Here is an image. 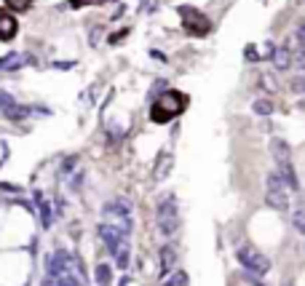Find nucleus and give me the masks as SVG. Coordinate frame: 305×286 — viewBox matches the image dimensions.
I'll list each match as a JSON object with an SVG mask.
<instances>
[{"mask_svg":"<svg viewBox=\"0 0 305 286\" xmlns=\"http://www.w3.org/2000/svg\"><path fill=\"white\" fill-rule=\"evenodd\" d=\"M156 219H158V230L163 235H174L180 230V209H177V198H174L171 193L161 198Z\"/></svg>","mask_w":305,"mask_h":286,"instance_id":"1","label":"nucleus"},{"mask_svg":"<svg viewBox=\"0 0 305 286\" xmlns=\"http://www.w3.org/2000/svg\"><path fill=\"white\" fill-rule=\"evenodd\" d=\"M236 257L241 262V268L246 273H254V276H265L268 270H271V259H268L260 249H254L252 244H241L236 249Z\"/></svg>","mask_w":305,"mask_h":286,"instance_id":"2","label":"nucleus"},{"mask_svg":"<svg viewBox=\"0 0 305 286\" xmlns=\"http://www.w3.org/2000/svg\"><path fill=\"white\" fill-rule=\"evenodd\" d=\"M287 185L284 180L278 177V171L273 174H268V180H265V201H268V206H273L278 211H284L289 206V195H287Z\"/></svg>","mask_w":305,"mask_h":286,"instance_id":"3","label":"nucleus"},{"mask_svg":"<svg viewBox=\"0 0 305 286\" xmlns=\"http://www.w3.org/2000/svg\"><path fill=\"white\" fill-rule=\"evenodd\" d=\"M99 238L104 241V246H107V252L110 254H115L118 249L126 244V233H121L115 225H110V222H102L99 225Z\"/></svg>","mask_w":305,"mask_h":286,"instance_id":"4","label":"nucleus"},{"mask_svg":"<svg viewBox=\"0 0 305 286\" xmlns=\"http://www.w3.org/2000/svg\"><path fill=\"white\" fill-rule=\"evenodd\" d=\"M132 201L128 198H113V201H107L104 204V209H102V217H104V222H110V219H115V217H132Z\"/></svg>","mask_w":305,"mask_h":286,"instance_id":"5","label":"nucleus"},{"mask_svg":"<svg viewBox=\"0 0 305 286\" xmlns=\"http://www.w3.org/2000/svg\"><path fill=\"white\" fill-rule=\"evenodd\" d=\"M0 113H3L6 118H11V121H21V118H27L30 110L21 107L8 91H0Z\"/></svg>","mask_w":305,"mask_h":286,"instance_id":"6","label":"nucleus"},{"mask_svg":"<svg viewBox=\"0 0 305 286\" xmlns=\"http://www.w3.org/2000/svg\"><path fill=\"white\" fill-rule=\"evenodd\" d=\"M19 32V25H16V16L11 14L8 8H0V40H14Z\"/></svg>","mask_w":305,"mask_h":286,"instance_id":"7","label":"nucleus"},{"mask_svg":"<svg viewBox=\"0 0 305 286\" xmlns=\"http://www.w3.org/2000/svg\"><path fill=\"white\" fill-rule=\"evenodd\" d=\"M171 166H174V156H171V152H161L158 161H156V169H152V180L163 182L171 174Z\"/></svg>","mask_w":305,"mask_h":286,"instance_id":"8","label":"nucleus"},{"mask_svg":"<svg viewBox=\"0 0 305 286\" xmlns=\"http://www.w3.org/2000/svg\"><path fill=\"white\" fill-rule=\"evenodd\" d=\"M276 166H278V177L284 180V185L289 190H297L300 187V180H297V171H295V166H292V161H281Z\"/></svg>","mask_w":305,"mask_h":286,"instance_id":"9","label":"nucleus"},{"mask_svg":"<svg viewBox=\"0 0 305 286\" xmlns=\"http://www.w3.org/2000/svg\"><path fill=\"white\" fill-rule=\"evenodd\" d=\"M273 67L278 70V73H284V70H289L292 64H295V56H292V51L287 49V46H276V51H273Z\"/></svg>","mask_w":305,"mask_h":286,"instance_id":"10","label":"nucleus"},{"mask_svg":"<svg viewBox=\"0 0 305 286\" xmlns=\"http://www.w3.org/2000/svg\"><path fill=\"white\" fill-rule=\"evenodd\" d=\"M268 147H271V156H273L276 163H281V161H292V150H289V145H287V142L281 139V137H273Z\"/></svg>","mask_w":305,"mask_h":286,"instance_id":"11","label":"nucleus"},{"mask_svg":"<svg viewBox=\"0 0 305 286\" xmlns=\"http://www.w3.org/2000/svg\"><path fill=\"white\" fill-rule=\"evenodd\" d=\"M158 262H161V265H158V273H161V276H166V273L174 270V265H177V252H174L171 246H163L161 254H158Z\"/></svg>","mask_w":305,"mask_h":286,"instance_id":"12","label":"nucleus"},{"mask_svg":"<svg viewBox=\"0 0 305 286\" xmlns=\"http://www.w3.org/2000/svg\"><path fill=\"white\" fill-rule=\"evenodd\" d=\"M25 62H30L27 54H8V56L0 59V70H8V73H11V70H19Z\"/></svg>","mask_w":305,"mask_h":286,"instance_id":"13","label":"nucleus"},{"mask_svg":"<svg viewBox=\"0 0 305 286\" xmlns=\"http://www.w3.org/2000/svg\"><path fill=\"white\" fill-rule=\"evenodd\" d=\"M257 80H260V89H265L268 94H278V80H276L273 73H268V70H265V73H260Z\"/></svg>","mask_w":305,"mask_h":286,"instance_id":"14","label":"nucleus"},{"mask_svg":"<svg viewBox=\"0 0 305 286\" xmlns=\"http://www.w3.org/2000/svg\"><path fill=\"white\" fill-rule=\"evenodd\" d=\"M35 204H38V209H40V219H43V228H51V209H49V201H46L40 193L35 195Z\"/></svg>","mask_w":305,"mask_h":286,"instance_id":"15","label":"nucleus"},{"mask_svg":"<svg viewBox=\"0 0 305 286\" xmlns=\"http://www.w3.org/2000/svg\"><path fill=\"white\" fill-rule=\"evenodd\" d=\"M252 110H254L257 115L268 118V115H273L276 107H273V102H271V99H254V102H252Z\"/></svg>","mask_w":305,"mask_h":286,"instance_id":"16","label":"nucleus"},{"mask_svg":"<svg viewBox=\"0 0 305 286\" xmlns=\"http://www.w3.org/2000/svg\"><path fill=\"white\" fill-rule=\"evenodd\" d=\"M110 281H113V270H110V265H97V283L99 286H110Z\"/></svg>","mask_w":305,"mask_h":286,"instance_id":"17","label":"nucleus"},{"mask_svg":"<svg viewBox=\"0 0 305 286\" xmlns=\"http://www.w3.org/2000/svg\"><path fill=\"white\" fill-rule=\"evenodd\" d=\"M115 265H118L121 270H126V268H128V241L118 249V252H115Z\"/></svg>","mask_w":305,"mask_h":286,"instance_id":"18","label":"nucleus"},{"mask_svg":"<svg viewBox=\"0 0 305 286\" xmlns=\"http://www.w3.org/2000/svg\"><path fill=\"white\" fill-rule=\"evenodd\" d=\"M292 225H295V230L305 235V211H295L292 214Z\"/></svg>","mask_w":305,"mask_h":286,"instance_id":"19","label":"nucleus"},{"mask_svg":"<svg viewBox=\"0 0 305 286\" xmlns=\"http://www.w3.org/2000/svg\"><path fill=\"white\" fill-rule=\"evenodd\" d=\"M166 286H187V273H185V270H177V273L169 278Z\"/></svg>","mask_w":305,"mask_h":286,"instance_id":"20","label":"nucleus"},{"mask_svg":"<svg viewBox=\"0 0 305 286\" xmlns=\"http://www.w3.org/2000/svg\"><path fill=\"white\" fill-rule=\"evenodd\" d=\"M6 6H8L11 11H27V8L32 6V0H6Z\"/></svg>","mask_w":305,"mask_h":286,"instance_id":"21","label":"nucleus"},{"mask_svg":"<svg viewBox=\"0 0 305 286\" xmlns=\"http://www.w3.org/2000/svg\"><path fill=\"white\" fill-rule=\"evenodd\" d=\"M273 51H276V46H273L271 40H265V46H263V56H265V59H271Z\"/></svg>","mask_w":305,"mask_h":286,"instance_id":"22","label":"nucleus"},{"mask_svg":"<svg viewBox=\"0 0 305 286\" xmlns=\"http://www.w3.org/2000/svg\"><path fill=\"white\" fill-rule=\"evenodd\" d=\"M295 35H297V38H300V43L305 46V21H300V25L295 27Z\"/></svg>","mask_w":305,"mask_h":286,"instance_id":"23","label":"nucleus"},{"mask_svg":"<svg viewBox=\"0 0 305 286\" xmlns=\"http://www.w3.org/2000/svg\"><path fill=\"white\" fill-rule=\"evenodd\" d=\"M284 286H292V283H284Z\"/></svg>","mask_w":305,"mask_h":286,"instance_id":"24","label":"nucleus"},{"mask_svg":"<svg viewBox=\"0 0 305 286\" xmlns=\"http://www.w3.org/2000/svg\"><path fill=\"white\" fill-rule=\"evenodd\" d=\"M46 286H51V283H46Z\"/></svg>","mask_w":305,"mask_h":286,"instance_id":"25","label":"nucleus"}]
</instances>
